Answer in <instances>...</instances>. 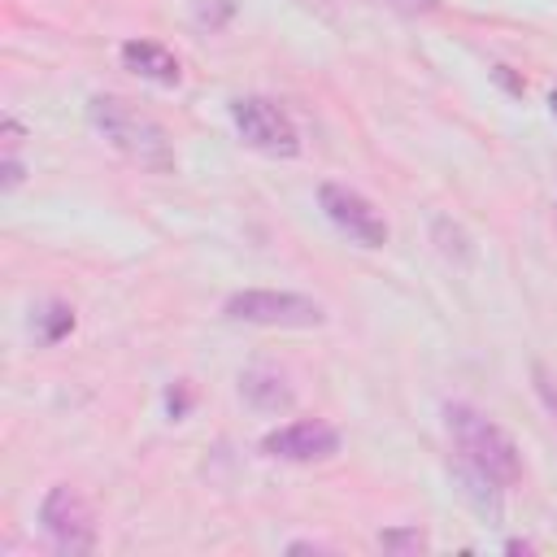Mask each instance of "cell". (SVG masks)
Wrapping results in <instances>:
<instances>
[{"instance_id":"17","label":"cell","mask_w":557,"mask_h":557,"mask_svg":"<svg viewBox=\"0 0 557 557\" xmlns=\"http://www.w3.org/2000/svg\"><path fill=\"white\" fill-rule=\"evenodd\" d=\"M548 104H553V117H557V87H553V96H548Z\"/></svg>"},{"instance_id":"1","label":"cell","mask_w":557,"mask_h":557,"mask_svg":"<svg viewBox=\"0 0 557 557\" xmlns=\"http://www.w3.org/2000/svg\"><path fill=\"white\" fill-rule=\"evenodd\" d=\"M444 422H448V435H453V444H457L466 466L487 474L496 487H513L522 479V453L492 418H483L470 405H448Z\"/></svg>"},{"instance_id":"5","label":"cell","mask_w":557,"mask_h":557,"mask_svg":"<svg viewBox=\"0 0 557 557\" xmlns=\"http://www.w3.org/2000/svg\"><path fill=\"white\" fill-rule=\"evenodd\" d=\"M231 117H235V131L244 135L248 148L257 152H270V157H292L300 148V135L292 126V117L274 104V100H261V96H239L231 104Z\"/></svg>"},{"instance_id":"8","label":"cell","mask_w":557,"mask_h":557,"mask_svg":"<svg viewBox=\"0 0 557 557\" xmlns=\"http://www.w3.org/2000/svg\"><path fill=\"white\" fill-rule=\"evenodd\" d=\"M239 396L257 413H278V409H292V400H296V392L278 366H248L239 374Z\"/></svg>"},{"instance_id":"16","label":"cell","mask_w":557,"mask_h":557,"mask_svg":"<svg viewBox=\"0 0 557 557\" xmlns=\"http://www.w3.org/2000/svg\"><path fill=\"white\" fill-rule=\"evenodd\" d=\"M396 9H405V13H431L440 0H392Z\"/></svg>"},{"instance_id":"13","label":"cell","mask_w":557,"mask_h":557,"mask_svg":"<svg viewBox=\"0 0 557 557\" xmlns=\"http://www.w3.org/2000/svg\"><path fill=\"white\" fill-rule=\"evenodd\" d=\"M535 392L544 396V405H548V413L557 418V379L544 370V366H535Z\"/></svg>"},{"instance_id":"7","label":"cell","mask_w":557,"mask_h":557,"mask_svg":"<svg viewBox=\"0 0 557 557\" xmlns=\"http://www.w3.org/2000/svg\"><path fill=\"white\" fill-rule=\"evenodd\" d=\"M261 453L278 457V461H326L339 453V431L322 418H300V422L270 431L261 440Z\"/></svg>"},{"instance_id":"6","label":"cell","mask_w":557,"mask_h":557,"mask_svg":"<svg viewBox=\"0 0 557 557\" xmlns=\"http://www.w3.org/2000/svg\"><path fill=\"white\" fill-rule=\"evenodd\" d=\"M318 205H322V213H326L348 239H357L361 248H383V244H387V222H383V213H379L361 191H352V187H344V183H322V187H318Z\"/></svg>"},{"instance_id":"14","label":"cell","mask_w":557,"mask_h":557,"mask_svg":"<svg viewBox=\"0 0 557 557\" xmlns=\"http://www.w3.org/2000/svg\"><path fill=\"white\" fill-rule=\"evenodd\" d=\"M165 405H170L174 418H183V409H187V392H183V387H170V392H165Z\"/></svg>"},{"instance_id":"12","label":"cell","mask_w":557,"mask_h":557,"mask_svg":"<svg viewBox=\"0 0 557 557\" xmlns=\"http://www.w3.org/2000/svg\"><path fill=\"white\" fill-rule=\"evenodd\" d=\"M231 13H235V0H196V22H200V26H209V30L226 26V22H231Z\"/></svg>"},{"instance_id":"10","label":"cell","mask_w":557,"mask_h":557,"mask_svg":"<svg viewBox=\"0 0 557 557\" xmlns=\"http://www.w3.org/2000/svg\"><path fill=\"white\" fill-rule=\"evenodd\" d=\"M70 331H74V309H70V305L48 300V305L35 309V335H39L44 344H57V339L70 335Z\"/></svg>"},{"instance_id":"11","label":"cell","mask_w":557,"mask_h":557,"mask_svg":"<svg viewBox=\"0 0 557 557\" xmlns=\"http://www.w3.org/2000/svg\"><path fill=\"white\" fill-rule=\"evenodd\" d=\"M379 548L383 553H422L426 535L418 527H392V531H379Z\"/></svg>"},{"instance_id":"15","label":"cell","mask_w":557,"mask_h":557,"mask_svg":"<svg viewBox=\"0 0 557 557\" xmlns=\"http://www.w3.org/2000/svg\"><path fill=\"white\" fill-rule=\"evenodd\" d=\"M17 183H22V165H17V157L9 152V157H4V187H17Z\"/></svg>"},{"instance_id":"2","label":"cell","mask_w":557,"mask_h":557,"mask_svg":"<svg viewBox=\"0 0 557 557\" xmlns=\"http://www.w3.org/2000/svg\"><path fill=\"white\" fill-rule=\"evenodd\" d=\"M87 117L122 157H131V161H139L148 170H174V148H170L161 122H152L148 113L131 109L122 96H91L87 100Z\"/></svg>"},{"instance_id":"4","label":"cell","mask_w":557,"mask_h":557,"mask_svg":"<svg viewBox=\"0 0 557 557\" xmlns=\"http://www.w3.org/2000/svg\"><path fill=\"white\" fill-rule=\"evenodd\" d=\"M39 522H44V535L52 540L57 553L65 557H83L96 548V518H91V505L83 500L78 487L70 483H57L44 505H39Z\"/></svg>"},{"instance_id":"3","label":"cell","mask_w":557,"mask_h":557,"mask_svg":"<svg viewBox=\"0 0 557 557\" xmlns=\"http://www.w3.org/2000/svg\"><path fill=\"white\" fill-rule=\"evenodd\" d=\"M222 313L231 322H252V326H322L326 313L313 296H300V292H265V287H248V292H235Z\"/></svg>"},{"instance_id":"9","label":"cell","mask_w":557,"mask_h":557,"mask_svg":"<svg viewBox=\"0 0 557 557\" xmlns=\"http://www.w3.org/2000/svg\"><path fill=\"white\" fill-rule=\"evenodd\" d=\"M122 61H126V70H135L139 78L161 83V87H178V78H183L178 57L157 39H126L122 44Z\"/></svg>"}]
</instances>
